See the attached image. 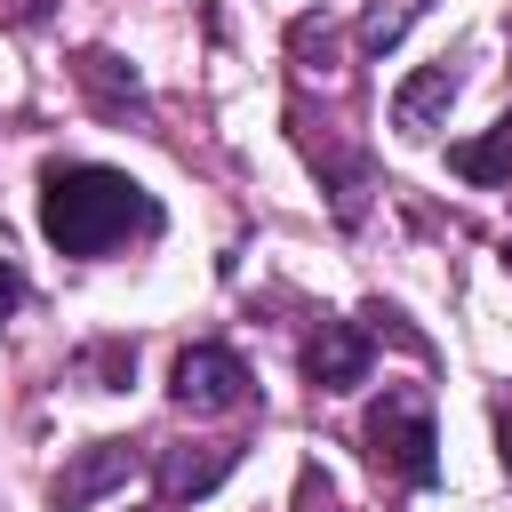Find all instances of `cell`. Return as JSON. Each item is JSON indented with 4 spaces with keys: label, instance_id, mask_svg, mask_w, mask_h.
Wrapping results in <instances>:
<instances>
[{
    "label": "cell",
    "instance_id": "obj_8",
    "mask_svg": "<svg viewBox=\"0 0 512 512\" xmlns=\"http://www.w3.org/2000/svg\"><path fill=\"white\" fill-rule=\"evenodd\" d=\"M296 144H304V160L328 176V200H336V224H360V208H368V192H376V168L360 160V152H336L328 136H312L304 120H296Z\"/></svg>",
    "mask_w": 512,
    "mask_h": 512
},
{
    "label": "cell",
    "instance_id": "obj_11",
    "mask_svg": "<svg viewBox=\"0 0 512 512\" xmlns=\"http://www.w3.org/2000/svg\"><path fill=\"white\" fill-rule=\"evenodd\" d=\"M80 384H96V392H120L128 376H136V344L128 336H104V344H88L80 352V368H72Z\"/></svg>",
    "mask_w": 512,
    "mask_h": 512
},
{
    "label": "cell",
    "instance_id": "obj_12",
    "mask_svg": "<svg viewBox=\"0 0 512 512\" xmlns=\"http://www.w3.org/2000/svg\"><path fill=\"white\" fill-rule=\"evenodd\" d=\"M416 16H424V0H376V8H368V24H360V48H368V56H384Z\"/></svg>",
    "mask_w": 512,
    "mask_h": 512
},
{
    "label": "cell",
    "instance_id": "obj_14",
    "mask_svg": "<svg viewBox=\"0 0 512 512\" xmlns=\"http://www.w3.org/2000/svg\"><path fill=\"white\" fill-rule=\"evenodd\" d=\"M16 304H24V272H16V264H8V256H0V320H8V312H16Z\"/></svg>",
    "mask_w": 512,
    "mask_h": 512
},
{
    "label": "cell",
    "instance_id": "obj_16",
    "mask_svg": "<svg viewBox=\"0 0 512 512\" xmlns=\"http://www.w3.org/2000/svg\"><path fill=\"white\" fill-rule=\"evenodd\" d=\"M496 440H504V464H512V400L496 408Z\"/></svg>",
    "mask_w": 512,
    "mask_h": 512
},
{
    "label": "cell",
    "instance_id": "obj_2",
    "mask_svg": "<svg viewBox=\"0 0 512 512\" xmlns=\"http://www.w3.org/2000/svg\"><path fill=\"white\" fill-rule=\"evenodd\" d=\"M360 440H368V464H376L384 480H400V488H432V480H440V440H432L424 392L392 384V392L360 416Z\"/></svg>",
    "mask_w": 512,
    "mask_h": 512
},
{
    "label": "cell",
    "instance_id": "obj_6",
    "mask_svg": "<svg viewBox=\"0 0 512 512\" xmlns=\"http://www.w3.org/2000/svg\"><path fill=\"white\" fill-rule=\"evenodd\" d=\"M72 80H80V96H88L104 120H144V80H136L112 48H80V56H72Z\"/></svg>",
    "mask_w": 512,
    "mask_h": 512
},
{
    "label": "cell",
    "instance_id": "obj_13",
    "mask_svg": "<svg viewBox=\"0 0 512 512\" xmlns=\"http://www.w3.org/2000/svg\"><path fill=\"white\" fill-rule=\"evenodd\" d=\"M288 48L304 56V72H328V56H336V32H328L320 16H296V32H288Z\"/></svg>",
    "mask_w": 512,
    "mask_h": 512
},
{
    "label": "cell",
    "instance_id": "obj_3",
    "mask_svg": "<svg viewBox=\"0 0 512 512\" xmlns=\"http://www.w3.org/2000/svg\"><path fill=\"white\" fill-rule=\"evenodd\" d=\"M168 400L192 408V416H232V408L256 400V384H248L240 352H224V344H184L176 368H168Z\"/></svg>",
    "mask_w": 512,
    "mask_h": 512
},
{
    "label": "cell",
    "instance_id": "obj_10",
    "mask_svg": "<svg viewBox=\"0 0 512 512\" xmlns=\"http://www.w3.org/2000/svg\"><path fill=\"white\" fill-rule=\"evenodd\" d=\"M448 168H456L464 184H512V112H504V120H488L480 136L448 144Z\"/></svg>",
    "mask_w": 512,
    "mask_h": 512
},
{
    "label": "cell",
    "instance_id": "obj_15",
    "mask_svg": "<svg viewBox=\"0 0 512 512\" xmlns=\"http://www.w3.org/2000/svg\"><path fill=\"white\" fill-rule=\"evenodd\" d=\"M8 16H16V24H40V16H48V0H8Z\"/></svg>",
    "mask_w": 512,
    "mask_h": 512
},
{
    "label": "cell",
    "instance_id": "obj_9",
    "mask_svg": "<svg viewBox=\"0 0 512 512\" xmlns=\"http://www.w3.org/2000/svg\"><path fill=\"white\" fill-rule=\"evenodd\" d=\"M240 464V440H208V448H160V496L168 504H192L208 496L224 472Z\"/></svg>",
    "mask_w": 512,
    "mask_h": 512
},
{
    "label": "cell",
    "instance_id": "obj_1",
    "mask_svg": "<svg viewBox=\"0 0 512 512\" xmlns=\"http://www.w3.org/2000/svg\"><path fill=\"white\" fill-rule=\"evenodd\" d=\"M40 232L56 256H104L128 232L152 240L160 232V200L128 176V168H96V160H48L40 168Z\"/></svg>",
    "mask_w": 512,
    "mask_h": 512
},
{
    "label": "cell",
    "instance_id": "obj_5",
    "mask_svg": "<svg viewBox=\"0 0 512 512\" xmlns=\"http://www.w3.org/2000/svg\"><path fill=\"white\" fill-rule=\"evenodd\" d=\"M128 472H136V448H128V440H88V448L64 464V480H56V512H88L96 496L128 488Z\"/></svg>",
    "mask_w": 512,
    "mask_h": 512
},
{
    "label": "cell",
    "instance_id": "obj_4",
    "mask_svg": "<svg viewBox=\"0 0 512 512\" xmlns=\"http://www.w3.org/2000/svg\"><path fill=\"white\" fill-rule=\"evenodd\" d=\"M368 368H376V344H368V328H352V320H320V336L304 344L312 392H360Z\"/></svg>",
    "mask_w": 512,
    "mask_h": 512
},
{
    "label": "cell",
    "instance_id": "obj_7",
    "mask_svg": "<svg viewBox=\"0 0 512 512\" xmlns=\"http://www.w3.org/2000/svg\"><path fill=\"white\" fill-rule=\"evenodd\" d=\"M456 88H464L456 64H424V72H408V80L392 88V128H400V136H432V128L448 120Z\"/></svg>",
    "mask_w": 512,
    "mask_h": 512
}]
</instances>
